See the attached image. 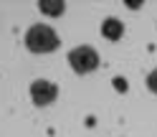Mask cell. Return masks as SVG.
I'll return each mask as SVG.
<instances>
[{
  "label": "cell",
  "mask_w": 157,
  "mask_h": 137,
  "mask_svg": "<svg viewBox=\"0 0 157 137\" xmlns=\"http://www.w3.org/2000/svg\"><path fill=\"white\" fill-rule=\"evenodd\" d=\"M101 36L106 38V41H119V38L124 36V23L117 21V18H104V23H101Z\"/></svg>",
  "instance_id": "obj_4"
},
{
  "label": "cell",
  "mask_w": 157,
  "mask_h": 137,
  "mask_svg": "<svg viewBox=\"0 0 157 137\" xmlns=\"http://www.w3.org/2000/svg\"><path fill=\"white\" fill-rule=\"evenodd\" d=\"M58 96V86L48 79H36L31 84V99L36 107H48L51 102H56Z\"/></svg>",
  "instance_id": "obj_3"
},
{
  "label": "cell",
  "mask_w": 157,
  "mask_h": 137,
  "mask_svg": "<svg viewBox=\"0 0 157 137\" xmlns=\"http://www.w3.org/2000/svg\"><path fill=\"white\" fill-rule=\"evenodd\" d=\"M68 64L76 74H89L94 68H99V53L91 46H78L68 51Z\"/></svg>",
  "instance_id": "obj_2"
},
{
  "label": "cell",
  "mask_w": 157,
  "mask_h": 137,
  "mask_svg": "<svg viewBox=\"0 0 157 137\" xmlns=\"http://www.w3.org/2000/svg\"><path fill=\"white\" fill-rule=\"evenodd\" d=\"M38 8H41V13H46V15H61L66 3H61V0H38Z\"/></svg>",
  "instance_id": "obj_5"
},
{
  "label": "cell",
  "mask_w": 157,
  "mask_h": 137,
  "mask_svg": "<svg viewBox=\"0 0 157 137\" xmlns=\"http://www.w3.org/2000/svg\"><path fill=\"white\" fill-rule=\"evenodd\" d=\"M147 89L152 94H157V68H152V71L147 74Z\"/></svg>",
  "instance_id": "obj_6"
},
{
  "label": "cell",
  "mask_w": 157,
  "mask_h": 137,
  "mask_svg": "<svg viewBox=\"0 0 157 137\" xmlns=\"http://www.w3.org/2000/svg\"><path fill=\"white\" fill-rule=\"evenodd\" d=\"M25 46L33 53H51V51H56L61 46V38H58V33L51 25L36 23V25H31L25 31Z\"/></svg>",
  "instance_id": "obj_1"
},
{
  "label": "cell",
  "mask_w": 157,
  "mask_h": 137,
  "mask_svg": "<svg viewBox=\"0 0 157 137\" xmlns=\"http://www.w3.org/2000/svg\"><path fill=\"white\" fill-rule=\"evenodd\" d=\"M114 86H117L119 92H127V81H124V79H114Z\"/></svg>",
  "instance_id": "obj_7"
}]
</instances>
